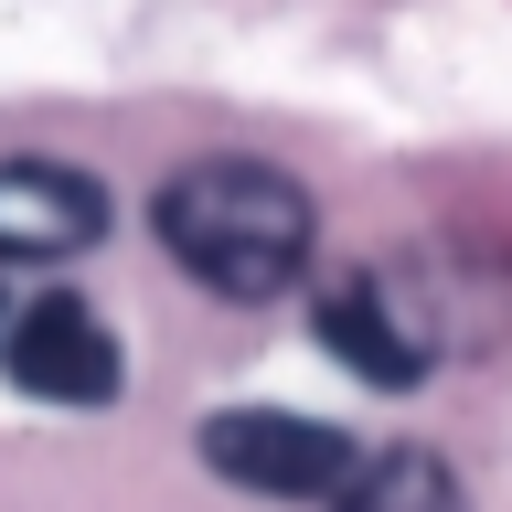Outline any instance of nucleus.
I'll return each instance as SVG.
<instances>
[{"instance_id":"1","label":"nucleus","mask_w":512,"mask_h":512,"mask_svg":"<svg viewBox=\"0 0 512 512\" xmlns=\"http://www.w3.org/2000/svg\"><path fill=\"white\" fill-rule=\"evenodd\" d=\"M150 224H160V256L182 278H203L214 299H288L320 246L310 192L267 160H192L182 182H160Z\"/></svg>"},{"instance_id":"2","label":"nucleus","mask_w":512,"mask_h":512,"mask_svg":"<svg viewBox=\"0 0 512 512\" xmlns=\"http://www.w3.org/2000/svg\"><path fill=\"white\" fill-rule=\"evenodd\" d=\"M203 470L256 491V502H331L352 470H363V448L342 427H320V416H278V406H224L203 427Z\"/></svg>"},{"instance_id":"3","label":"nucleus","mask_w":512,"mask_h":512,"mask_svg":"<svg viewBox=\"0 0 512 512\" xmlns=\"http://www.w3.org/2000/svg\"><path fill=\"white\" fill-rule=\"evenodd\" d=\"M0 374L22 384L32 406L86 416V406L118 395V331H107L86 299H32V310H11V331H0Z\"/></svg>"},{"instance_id":"4","label":"nucleus","mask_w":512,"mask_h":512,"mask_svg":"<svg viewBox=\"0 0 512 512\" xmlns=\"http://www.w3.org/2000/svg\"><path fill=\"white\" fill-rule=\"evenodd\" d=\"M320 352L352 363L363 384H416L438 363V310H416L395 278H342L320 299Z\"/></svg>"},{"instance_id":"5","label":"nucleus","mask_w":512,"mask_h":512,"mask_svg":"<svg viewBox=\"0 0 512 512\" xmlns=\"http://www.w3.org/2000/svg\"><path fill=\"white\" fill-rule=\"evenodd\" d=\"M107 235V192L64 160H0V267H64Z\"/></svg>"},{"instance_id":"6","label":"nucleus","mask_w":512,"mask_h":512,"mask_svg":"<svg viewBox=\"0 0 512 512\" xmlns=\"http://www.w3.org/2000/svg\"><path fill=\"white\" fill-rule=\"evenodd\" d=\"M331 512H470V491H459V470L427 459V448H374V459L331 491Z\"/></svg>"}]
</instances>
